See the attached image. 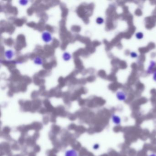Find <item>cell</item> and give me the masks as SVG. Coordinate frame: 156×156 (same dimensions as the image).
I'll use <instances>...</instances> for the list:
<instances>
[{
	"instance_id": "obj_4",
	"label": "cell",
	"mask_w": 156,
	"mask_h": 156,
	"mask_svg": "<svg viewBox=\"0 0 156 156\" xmlns=\"http://www.w3.org/2000/svg\"><path fill=\"white\" fill-rule=\"evenodd\" d=\"M34 63L37 65H43V60L40 57L37 56L34 59Z\"/></svg>"
},
{
	"instance_id": "obj_7",
	"label": "cell",
	"mask_w": 156,
	"mask_h": 156,
	"mask_svg": "<svg viewBox=\"0 0 156 156\" xmlns=\"http://www.w3.org/2000/svg\"><path fill=\"white\" fill-rule=\"evenodd\" d=\"M148 156H156V154L155 153H152V154H150Z\"/></svg>"
},
{
	"instance_id": "obj_3",
	"label": "cell",
	"mask_w": 156,
	"mask_h": 156,
	"mask_svg": "<svg viewBox=\"0 0 156 156\" xmlns=\"http://www.w3.org/2000/svg\"><path fill=\"white\" fill-rule=\"evenodd\" d=\"M5 56L7 59L11 60L13 58L14 56V52L12 50H8L5 52Z\"/></svg>"
},
{
	"instance_id": "obj_6",
	"label": "cell",
	"mask_w": 156,
	"mask_h": 156,
	"mask_svg": "<svg viewBox=\"0 0 156 156\" xmlns=\"http://www.w3.org/2000/svg\"><path fill=\"white\" fill-rule=\"evenodd\" d=\"M19 2L20 4L21 5L25 6V5L27 4L28 1H27V0H20L19 1Z\"/></svg>"
},
{
	"instance_id": "obj_1",
	"label": "cell",
	"mask_w": 156,
	"mask_h": 156,
	"mask_svg": "<svg viewBox=\"0 0 156 156\" xmlns=\"http://www.w3.org/2000/svg\"><path fill=\"white\" fill-rule=\"evenodd\" d=\"M42 39L45 43H49L52 40V36L49 32H43L42 34Z\"/></svg>"
},
{
	"instance_id": "obj_2",
	"label": "cell",
	"mask_w": 156,
	"mask_h": 156,
	"mask_svg": "<svg viewBox=\"0 0 156 156\" xmlns=\"http://www.w3.org/2000/svg\"><path fill=\"white\" fill-rule=\"evenodd\" d=\"M112 121L113 122V124L114 125H121V117H120L119 115L113 114L112 115L111 117Z\"/></svg>"
},
{
	"instance_id": "obj_5",
	"label": "cell",
	"mask_w": 156,
	"mask_h": 156,
	"mask_svg": "<svg viewBox=\"0 0 156 156\" xmlns=\"http://www.w3.org/2000/svg\"><path fill=\"white\" fill-rule=\"evenodd\" d=\"M62 58L64 61H68L71 58V56L68 52H65L63 54Z\"/></svg>"
}]
</instances>
